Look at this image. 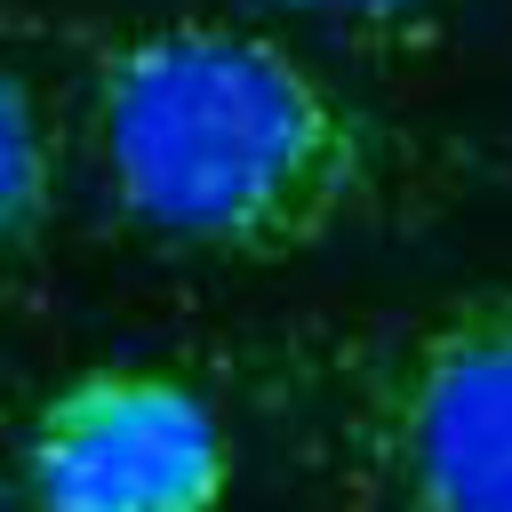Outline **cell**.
Returning a JSON list of instances; mask_svg holds the SVG:
<instances>
[{
  "mask_svg": "<svg viewBox=\"0 0 512 512\" xmlns=\"http://www.w3.org/2000/svg\"><path fill=\"white\" fill-rule=\"evenodd\" d=\"M280 8H304V16H328L360 40H384V48H424L448 16V0H280Z\"/></svg>",
  "mask_w": 512,
  "mask_h": 512,
  "instance_id": "cell-5",
  "label": "cell"
},
{
  "mask_svg": "<svg viewBox=\"0 0 512 512\" xmlns=\"http://www.w3.org/2000/svg\"><path fill=\"white\" fill-rule=\"evenodd\" d=\"M88 136L112 208L160 248L280 264L400 184L392 136L296 48L240 24H144L88 48Z\"/></svg>",
  "mask_w": 512,
  "mask_h": 512,
  "instance_id": "cell-1",
  "label": "cell"
},
{
  "mask_svg": "<svg viewBox=\"0 0 512 512\" xmlns=\"http://www.w3.org/2000/svg\"><path fill=\"white\" fill-rule=\"evenodd\" d=\"M32 512H216L232 488V448L208 408L168 368H88L40 400L24 432Z\"/></svg>",
  "mask_w": 512,
  "mask_h": 512,
  "instance_id": "cell-3",
  "label": "cell"
},
{
  "mask_svg": "<svg viewBox=\"0 0 512 512\" xmlns=\"http://www.w3.org/2000/svg\"><path fill=\"white\" fill-rule=\"evenodd\" d=\"M48 216H56V144L24 72L0 48V280L32 264V248L48 240Z\"/></svg>",
  "mask_w": 512,
  "mask_h": 512,
  "instance_id": "cell-4",
  "label": "cell"
},
{
  "mask_svg": "<svg viewBox=\"0 0 512 512\" xmlns=\"http://www.w3.org/2000/svg\"><path fill=\"white\" fill-rule=\"evenodd\" d=\"M248 384L344 512H512V288L296 328Z\"/></svg>",
  "mask_w": 512,
  "mask_h": 512,
  "instance_id": "cell-2",
  "label": "cell"
}]
</instances>
